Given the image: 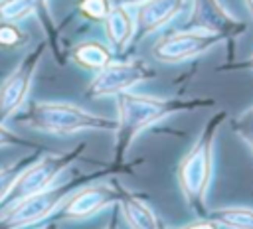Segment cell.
<instances>
[{"instance_id":"obj_24","label":"cell","mask_w":253,"mask_h":229,"mask_svg":"<svg viewBox=\"0 0 253 229\" xmlns=\"http://www.w3.org/2000/svg\"><path fill=\"white\" fill-rule=\"evenodd\" d=\"M113 4H117V6H126V8H138V6H142V4H146L148 0H111Z\"/></svg>"},{"instance_id":"obj_18","label":"cell","mask_w":253,"mask_h":229,"mask_svg":"<svg viewBox=\"0 0 253 229\" xmlns=\"http://www.w3.org/2000/svg\"><path fill=\"white\" fill-rule=\"evenodd\" d=\"M229 124H231V130L241 138V142L253 154V105L241 111L239 114H235Z\"/></svg>"},{"instance_id":"obj_10","label":"cell","mask_w":253,"mask_h":229,"mask_svg":"<svg viewBox=\"0 0 253 229\" xmlns=\"http://www.w3.org/2000/svg\"><path fill=\"white\" fill-rule=\"evenodd\" d=\"M196 0H148L146 4L138 6L134 12L136 20V36L134 43L142 41L150 34L182 20V28L188 24Z\"/></svg>"},{"instance_id":"obj_17","label":"cell","mask_w":253,"mask_h":229,"mask_svg":"<svg viewBox=\"0 0 253 229\" xmlns=\"http://www.w3.org/2000/svg\"><path fill=\"white\" fill-rule=\"evenodd\" d=\"M28 16H38L34 0H0V22H20Z\"/></svg>"},{"instance_id":"obj_11","label":"cell","mask_w":253,"mask_h":229,"mask_svg":"<svg viewBox=\"0 0 253 229\" xmlns=\"http://www.w3.org/2000/svg\"><path fill=\"white\" fill-rule=\"evenodd\" d=\"M184 28H204L215 32L223 38V41H235L245 32V24L237 20L221 0H196L192 16Z\"/></svg>"},{"instance_id":"obj_21","label":"cell","mask_w":253,"mask_h":229,"mask_svg":"<svg viewBox=\"0 0 253 229\" xmlns=\"http://www.w3.org/2000/svg\"><path fill=\"white\" fill-rule=\"evenodd\" d=\"M0 148H26V150H43L40 144L20 136L12 128H8L4 122H0Z\"/></svg>"},{"instance_id":"obj_5","label":"cell","mask_w":253,"mask_h":229,"mask_svg":"<svg viewBox=\"0 0 253 229\" xmlns=\"http://www.w3.org/2000/svg\"><path fill=\"white\" fill-rule=\"evenodd\" d=\"M87 148L85 142H79L75 148H71L69 152H42L34 162H30L22 174L18 176L14 188L10 190L6 201L0 205V211L8 209L10 205H14L16 201L36 193V191H42L53 184H57L59 176L69 168L73 166L81 156H83V150Z\"/></svg>"},{"instance_id":"obj_12","label":"cell","mask_w":253,"mask_h":229,"mask_svg":"<svg viewBox=\"0 0 253 229\" xmlns=\"http://www.w3.org/2000/svg\"><path fill=\"white\" fill-rule=\"evenodd\" d=\"M113 182L119 193L115 205L119 209V215H123V219L126 221L130 229H162L166 225L162 217L154 211V207L142 195L130 191L119 180H113Z\"/></svg>"},{"instance_id":"obj_20","label":"cell","mask_w":253,"mask_h":229,"mask_svg":"<svg viewBox=\"0 0 253 229\" xmlns=\"http://www.w3.org/2000/svg\"><path fill=\"white\" fill-rule=\"evenodd\" d=\"M111 8H113L111 0H79L77 2L79 14L91 22H103L111 12Z\"/></svg>"},{"instance_id":"obj_8","label":"cell","mask_w":253,"mask_h":229,"mask_svg":"<svg viewBox=\"0 0 253 229\" xmlns=\"http://www.w3.org/2000/svg\"><path fill=\"white\" fill-rule=\"evenodd\" d=\"M45 47L47 41L38 43L34 49H30L0 85V122L14 118L28 103V95L32 91Z\"/></svg>"},{"instance_id":"obj_19","label":"cell","mask_w":253,"mask_h":229,"mask_svg":"<svg viewBox=\"0 0 253 229\" xmlns=\"http://www.w3.org/2000/svg\"><path fill=\"white\" fill-rule=\"evenodd\" d=\"M28 43V36L14 22H0V47L18 49Z\"/></svg>"},{"instance_id":"obj_25","label":"cell","mask_w":253,"mask_h":229,"mask_svg":"<svg viewBox=\"0 0 253 229\" xmlns=\"http://www.w3.org/2000/svg\"><path fill=\"white\" fill-rule=\"evenodd\" d=\"M103 229H119V209H117V205H115L113 213L109 215V221H107V225Z\"/></svg>"},{"instance_id":"obj_23","label":"cell","mask_w":253,"mask_h":229,"mask_svg":"<svg viewBox=\"0 0 253 229\" xmlns=\"http://www.w3.org/2000/svg\"><path fill=\"white\" fill-rule=\"evenodd\" d=\"M253 71V53L241 61H231V63H225L219 67V71Z\"/></svg>"},{"instance_id":"obj_16","label":"cell","mask_w":253,"mask_h":229,"mask_svg":"<svg viewBox=\"0 0 253 229\" xmlns=\"http://www.w3.org/2000/svg\"><path fill=\"white\" fill-rule=\"evenodd\" d=\"M42 152H43V150H34V152L28 154V156H20V158H16V160H12V162L0 166V205L6 201L10 190L14 188L18 176L22 174V170H24L30 162H34Z\"/></svg>"},{"instance_id":"obj_15","label":"cell","mask_w":253,"mask_h":229,"mask_svg":"<svg viewBox=\"0 0 253 229\" xmlns=\"http://www.w3.org/2000/svg\"><path fill=\"white\" fill-rule=\"evenodd\" d=\"M210 219H213L221 229H253V207L247 205H223L208 209Z\"/></svg>"},{"instance_id":"obj_4","label":"cell","mask_w":253,"mask_h":229,"mask_svg":"<svg viewBox=\"0 0 253 229\" xmlns=\"http://www.w3.org/2000/svg\"><path fill=\"white\" fill-rule=\"evenodd\" d=\"M18 124L49 136L79 132H115L117 120L91 113L69 101H32L16 114Z\"/></svg>"},{"instance_id":"obj_26","label":"cell","mask_w":253,"mask_h":229,"mask_svg":"<svg viewBox=\"0 0 253 229\" xmlns=\"http://www.w3.org/2000/svg\"><path fill=\"white\" fill-rule=\"evenodd\" d=\"M34 229H57V221L53 219H49V221H45V223H42V225H38V227H34Z\"/></svg>"},{"instance_id":"obj_9","label":"cell","mask_w":253,"mask_h":229,"mask_svg":"<svg viewBox=\"0 0 253 229\" xmlns=\"http://www.w3.org/2000/svg\"><path fill=\"white\" fill-rule=\"evenodd\" d=\"M117 188L111 180L109 184L91 182L85 184L69 193V197L61 203L57 213L53 215L55 221H85L99 215L103 209L117 203Z\"/></svg>"},{"instance_id":"obj_6","label":"cell","mask_w":253,"mask_h":229,"mask_svg":"<svg viewBox=\"0 0 253 229\" xmlns=\"http://www.w3.org/2000/svg\"><path fill=\"white\" fill-rule=\"evenodd\" d=\"M154 77L156 71L150 67V63H146L140 57L123 59V61L113 59L109 65H105L101 71L95 73V77L85 89V97L87 99L117 97L121 93L132 91L136 85Z\"/></svg>"},{"instance_id":"obj_14","label":"cell","mask_w":253,"mask_h":229,"mask_svg":"<svg viewBox=\"0 0 253 229\" xmlns=\"http://www.w3.org/2000/svg\"><path fill=\"white\" fill-rule=\"evenodd\" d=\"M67 57L81 69H87V71H101L105 65H109L113 59H115V51L105 45L103 41H97V39H85V41H79L75 43Z\"/></svg>"},{"instance_id":"obj_3","label":"cell","mask_w":253,"mask_h":229,"mask_svg":"<svg viewBox=\"0 0 253 229\" xmlns=\"http://www.w3.org/2000/svg\"><path fill=\"white\" fill-rule=\"evenodd\" d=\"M117 174H134V168L128 162L126 164L111 162L95 172L77 174L67 182L53 184L42 191H36L32 195L16 201L8 209L0 211V229H34V227L49 221L73 190H77L85 184H91V182H99L109 176H117Z\"/></svg>"},{"instance_id":"obj_1","label":"cell","mask_w":253,"mask_h":229,"mask_svg":"<svg viewBox=\"0 0 253 229\" xmlns=\"http://www.w3.org/2000/svg\"><path fill=\"white\" fill-rule=\"evenodd\" d=\"M117 99V128L113 144V162L126 164V156L134 140L150 126L178 114L192 113L200 109H210L215 105L211 97H158L126 91Z\"/></svg>"},{"instance_id":"obj_13","label":"cell","mask_w":253,"mask_h":229,"mask_svg":"<svg viewBox=\"0 0 253 229\" xmlns=\"http://www.w3.org/2000/svg\"><path fill=\"white\" fill-rule=\"evenodd\" d=\"M103 30L109 47L115 53H125L134 43V36H136V20L132 8L113 4L111 12L103 20Z\"/></svg>"},{"instance_id":"obj_22","label":"cell","mask_w":253,"mask_h":229,"mask_svg":"<svg viewBox=\"0 0 253 229\" xmlns=\"http://www.w3.org/2000/svg\"><path fill=\"white\" fill-rule=\"evenodd\" d=\"M176 229H221V227L210 217H196L194 221H190L186 225H180Z\"/></svg>"},{"instance_id":"obj_7","label":"cell","mask_w":253,"mask_h":229,"mask_svg":"<svg viewBox=\"0 0 253 229\" xmlns=\"http://www.w3.org/2000/svg\"><path fill=\"white\" fill-rule=\"evenodd\" d=\"M223 38L204 28H178L164 34L152 45V57L160 63L176 65L200 57L221 43Z\"/></svg>"},{"instance_id":"obj_27","label":"cell","mask_w":253,"mask_h":229,"mask_svg":"<svg viewBox=\"0 0 253 229\" xmlns=\"http://www.w3.org/2000/svg\"><path fill=\"white\" fill-rule=\"evenodd\" d=\"M243 2H245L247 10H249V16H251V20H253V0H243Z\"/></svg>"},{"instance_id":"obj_2","label":"cell","mask_w":253,"mask_h":229,"mask_svg":"<svg viewBox=\"0 0 253 229\" xmlns=\"http://www.w3.org/2000/svg\"><path fill=\"white\" fill-rule=\"evenodd\" d=\"M225 120H227V111H217L213 116H210L202 126L194 144L186 150V154L178 162V170H176L178 188L188 209L196 217L208 215V195L211 190L213 166H215V138Z\"/></svg>"}]
</instances>
